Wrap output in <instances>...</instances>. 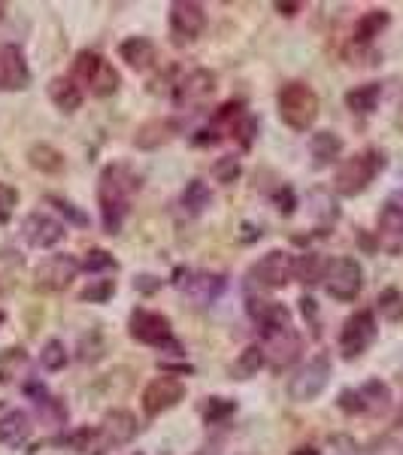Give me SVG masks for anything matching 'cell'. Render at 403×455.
Wrapping results in <instances>:
<instances>
[{
  "label": "cell",
  "instance_id": "6da1fadb",
  "mask_svg": "<svg viewBox=\"0 0 403 455\" xmlns=\"http://www.w3.org/2000/svg\"><path fill=\"white\" fill-rule=\"evenodd\" d=\"M143 180L134 167L128 164H107L98 180V201H100V219H104L107 234H119L124 212H128L130 197L140 192Z\"/></svg>",
  "mask_w": 403,
  "mask_h": 455
},
{
  "label": "cell",
  "instance_id": "7a4b0ae2",
  "mask_svg": "<svg viewBox=\"0 0 403 455\" xmlns=\"http://www.w3.org/2000/svg\"><path fill=\"white\" fill-rule=\"evenodd\" d=\"M385 167V156L379 149H364V152H355L336 167V176H334V192L343 195V197H355L361 195L364 188L383 173Z\"/></svg>",
  "mask_w": 403,
  "mask_h": 455
},
{
  "label": "cell",
  "instance_id": "3957f363",
  "mask_svg": "<svg viewBox=\"0 0 403 455\" xmlns=\"http://www.w3.org/2000/svg\"><path fill=\"white\" fill-rule=\"evenodd\" d=\"M280 116L291 131H310L319 119V94L306 83H285L280 88Z\"/></svg>",
  "mask_w": 403,
  "mask_h": 455
},
{
  "label": "cell",
  "instance_id": "277c9868",
  "mask_svg": "<svg viewBox=\"0 0 403 455\" xmlns=\"http://www.w3.org/2000/svg\"><path fill=\"white\" fill-rule=\"evenodd\" d=\"M73 83L88 85L98 98H109V94L119 92L122 79H119V70L109 61H104V55L91 52V49H83V52L76 55V61H73Z\"/></svg>",
  "mask_w": 403,
  "mask_h": 455
},
{
  "label": "cell",
  "instance_id": "5b68a950",
  "mask_svg": "<svg viewBox=\"0 0 403 455\" xmlns=\"http://www.w3.org/2000/svg\"><path fill=\"white\" fill-rule=\"evenodd\" d=\"M291 280H295V255L282 252V249L267 252L246 274L249 289H261V291H280Z\"/></svg>",
  "mask_w": 403,
  "mask_h": 455
},
{
  "label": "cell",
  "instance_id": "8992f818",
  "mask_svg": "<svg viewBox=\"0 0 403 455\" xmlns=\"http://www.w3.org/2000/svg\"><path fill=\"white\" fill-rule=\"evenodd\" d=\"M128 331L137 343H143V347H155V349L170 347L173 352H179V343L173 340L170 319L155 313V310H134L130 313Z\"/></svg>",
  "mask_w": 403,
  "mask_h": 455
},
{
  "label": "cell",
  "instance_id": "52a82bcc",
  "mask_svg": "<svg viewBox=\"0 0 403 455\" xmlns=\"http://www.w3.org/2000/svg\"><path fill=\"white\" fill-rule=\"evenodd\" d=\"M328 383H331V358L321 352V355H312V362H306L304 368H297L295 377L288 379V398L306 403L319 398Z\"/></svg>",
  "mask_w": 403,
  "mask_h": 455
},
{
  "label": "cell",
  "instance_id": "ba28073f",
  "mask_svg": "<svg viewBox=\"0 0 403 455\" xmlns=\"http://www.w3.org/2000/svg\"><path fill=\"white\" fill-rule=\"evenodd\" d=\"M373 340H376V319H373V313L370 310L352 313L343 322V331H340V355L346 362H355V358H361L373 347Z\"/></svg>",
  "mask_w": 403,
  "mask_h": 455
},
{
  "label": "cell",
  "instance_id": "9c48e42d",
  "mask_svg": "<svg viewBox=\"0 0 403 455\" xmlns=\"http://www.w3.org/2000/svg\"><path fill=\"white\" fill-rule=\"evenodd\" d=\"M321 283L334 300H355L364 289V270L355 259H334L328 261Z\"/></svg>",
  "mask_w": 403,
  "mask_h": 455
},
{
  "label": "cell",
  "instance_id": "30bf717a",
  "mask_svg": "<svg viewBox=\"0 0 403 455\" xmlns=\"http://www.w3.org/2000/svg\"><path fill=\"white\" fill-rule=\"evenodd\" d=\"M83 270L73 255H49L46 261L36 264L34 270V289L36 291H64L76 280V274Z\"/></svg>",
  "mask_w": 403,
  "mask_h": 455
},
{
  "label": "cell",
  "instance_id": "8fae6325",
  "mask_svg": "<svg viewBox=\"0 0 403 455\" xmlns=\"http://www.w3.org/2000/svg\"><path fill=\"white\" fill-rule=\"evenodd\" d=\"M264 337V362L270 364L273 371H285L291 368V364L300 358V352H304V340H300V334L295 328H280V331H267L261 334Z\"/></svg>",
  "mask_w": 403,
  "mask_h": 455
},
{
  "label": "cell",
  "instance_id": "7c38bea8",
  "mask_svg": "<svg viewBox=\"0 0 403 455\" xmlns=\"http://www.w3.org/2000/svg\"><path fill=\"white\" fill-rule=\"evenodd\" d=\"M203 28H207V12H203L201 4H192V0H176V4H170V34L179 46L197 40L203 34Z\"/></svg>",
  "mask_w": 403,
  "mask_h": 455
},
{
  "label": "cell",
  "instance_id": "4fadbf2b",
  "mask_svg": "<svg viewBox=\"0 0 403 455\" xmlns=\"http://www.w3.org/2000/svg\"><path fill=\"white\" fill-rule=\"evenodd\" d=\"M182 398H186V386H182V379H176L167 373V377L152 379V383L143 388V413L146 416H161V413H167V410H173Z\"/></svg>",
  "mask_w": 403,
  "mask_h": 455
},
{
  "label": "cell",
  "instance_id": "5bb4252c",
  "mask_svg": "<svg viewBox=\"0 0 403 455\" xmlns=\"http://www.w3.org/2000/svg\"><path fill=\"white\" fill-rule=\"evenodd\" d=\"M212 94H216V73L207 68H197L176 85L173 100H176V107L192 109V107H203Z\"/></svg>",
  "mask_w": 403,
  "mask_h": 455
},
{
  "label": "cell",
  "instance_id": "9a60e30c",
  "mask_svg": "<svg viewBox=\"0 0 403 455\" xmlns=\"http://www.w3.org/2000/svg\"><path fill=\"white\" fill-rule=\"evenodd\" d=\"M64 225L58 222L49 212H31V216L21 222V237H25L28 246L34 249H52L64 240Z\"/></svg>",
  "mask_w": 403,
  "mask_h": 455
},
{
  "label": "cell",
  "instance_id": "2e32d148",
  "mask_svg": "<svg viewBox=\"0 0 403 455\" xmlns=\"http://www.w3.org/2000/svg\"><path fill=\"white\" fill-rule=\"evenodd\" d=\"M31 83L25 52L16 43H0V92H21Z\"/></svg>",
  "mask_w": 403,
  "mask_h": 455
},
{
  "label": "cell",
  "instance_id": "e0dca14e",
  "mask_svg": "<svg viewBox=\"0 0 403 455\" xmlns=\"http://www.w3.org/2000/svg\"><path fill=\"white\" fill-rule=\"evenodd\" d=\"M173 283L197 307H209L225 291V276L207 274V270H194V274H186V280H173Z\"/></svg>",
  "mask_w": 403,
  "mask_h": 455
},
{
  "label": "cell",
  "instance_id": "ac0fdd59",
  "mask_svg": "<svg viewBox=\"0 0 403 455\" xmlns=\"http://www.w3.org/2000/svg\"><path fill=\"white\" fill-rule=\"evenodd\" d=\"M98 435H100V440H104V446H124L140 435V422H137V416L130 413V410L115 407V410H109L104 419H100Z\"/></svg>",
  "mask_w": 403,
  "mask_h": 455
},
{
  "label": "cell",
  "instance_id": "d6986e66",
  "mask_svg": "<svg viewBox=\"0 0 403 455\" xmlns=\"http://www.w3.org/2000/svg\"><path fill=\"white\" fill-rule=\"evenodd\" d=\"M246 313L252 315V322L258 325L261 334L267 331H280V328L291 325V313L288 307L280 304V300H264V298H249Z\"/></svg>",
  "mask_w": 403,
  "mask_h": 455
},
{
  "label": "cell",
  "instance_id": "ffe728a7",
  "mask_svg": "<svg viewBox=\"0 0 403 455\" xmlns=\"http://www.w3.org/2000/svg\"><path fill=\"white\" fill-rule=\"evenodd\" d=\"M119 55H122V61H128V68L149 70L152 64H155L158 52H155V43H152L149 36H128V40H122Z\"/></svg>",
  "mask_w": 403,
  "mask_h": 455
},
{
  "label": "cell",
  "instance_id": "44dd1931",
  "mask_svg": "<svg viewBox=\"0 0 403 455\" xmlns=\"http://www.w3.org/2000/svg\"><path fill=\"white\" fill-rule=\"evenodd\" d=\"M31 431H34L31 416L21 413V410H6L0 416V443L4 446H21L31 437Z\"/></svg>",
  "mask_w": 403,
  "mask_h": 455
},
{
  "label": "cell",
  "instance_id": "7402d4cb",
  "mask_svg": "<svg viewBox=\"0 0 403 455\" xmlns=\"http://www.w3.org/2000/svg\"><path fill=\"white\" fill-rule=\"evenodd\" d=\"M49 100L61 109V113H76L83 107V88L73 83V76H55L49 83Z\"/></svg>",
  "mask_w": 403,
  "mask_h": 455
},
{
  "label": "cell",
  "instance_id": "603a6c76",
  "mask_svg": "<svg viewBox=\"0 0 403 455\" xmlns=\"http://www.w3.org/2000/svg\"><path fill=\"white\" fill-rule=\"evenodd\" d=\"M176 134V122L170 119H152L137 128V137H134V146L137 149H161L170 137Z\"/></svg>",
  "mask_w": 403,
  "mask_h": 455
},
{
  "label": "cell",
  "instance_id": "cb8c5ba5",
  "mask_svg": "<svg viewBox=\"0 0 403 455\" xmlns=\"http://www.w3.org/2000/svg\"><path fill=\"white\" fill-rule=\"evenodd\" d=\"M340 152H343V140L334 134V131H319V134H312L310 156H312V164L316 167L334 164V161L340 158Z\"/></svg>",
  "mask_w": 403,
  "mask_h": 455
},
{
  "label": "cell",
  "instance_id": "d4e9b609",
  "mask_svg": "<svg viewBox=\"0 0 403 455\" xmlns=\"http://www.w3.org/2000/svg\"><path fill=\"white\" fill-rule=\"evenodd\" d=\"M28 161H31L34 171H40L46 176H55L64 171V156L49 143H34L31 149H28Z\"/></svg>",
  "mask_w": 403,
  "mask_h": 455
},
{
  "label": "cell",
  "instance_id": "484cf974",
  "mask_svg": "<svg viewBox=\"0 0 403 455\" xmlns=\"http://www.w3.org/2000/svg\"><path fill=\"white\" fill-rule=\"evenodd\" d=\"M358 395H361V403H364V413H373V416H383L388 407H391V392H388V386L383 379H370V383H364L358 388Z\"/></svg>",
  "mask_w": 403,
  "mask_h": 455
},
{
  "label": "cell",
  "instance_id": "4316f807",
  "mask_svg": "<svg viewBox=\"0 0 403 455\" xmlns=\"http://www.w3.org/2000/svg\"><path fill=\"white\" fill-rule=\"evenodd\" d=\"M379 98H383L379 83H367V85H358V88H352V92H346V107L358 116H367L379 107Z\"/></svg>",
  "mask_w": 403,
  "mask_h": 455
},
{
  "label": "cell",
  "instance_id": "83f0119b",
  "mask_svg": "<svg viewBox=\"0 0 403 455\" xmlns=\"http://www.w3.org/2000/svg\"><path fill=\"white\" fill-rule=\"evenodd\" d=\"M325 267H328V261L316 252L297 255L295 259V280L304 283V285H316V283L325 280Z\"/></svg>",
  "mask_w": 403,
  "mask_h": 455
},
{
  "label": "cell",
  "instance_id": "f1b7e54d",
  "mask_svg": "<svg viewBox=\"0 0 403 455\" xmlns=\"http://www.w3.org/2000/svg\"><path fill=\"white\" fill-rule=\"evenodd\" d=\"M388 21H391V16H388L385 10H370L367 16L358 19L355 25V43H370L373 36H379L388 28Z\"/></svg>",
  "mask_w": 403,
  "mask_h": 455
},
{
  "label": "cell",
  "instance_id": "f546056e",
  "mask_svg": "<svg viewBox=\"0 0 403 455\" xmlns=\"http://www.w3.org/2000/svg\"><path fill=\"white\" fill-rule=\"evenodd\" d=\"M264 368V352L261 347H246L240 352V358L231 364V377L233 379H249Z\"/></svg>",
  "mask_w": 403,
  "mask_h": 455
},
{
  "label": "cell",
  "instance_id": "4dcf8cb0",
  "mask_svg": "<svg viewBox=\"0 0 403 455\" xmlns=\"http://www.w3.org/2000/svg\"><path fill=\"white\" fill-rule=\"evenodd\" d=\"M182 204H186V210L192 212V216H201L203 210L212 204V192L209 186L203 180H192L186 186V195H182Z\"/></svg>",
  "mask_w": 403,
  "mask_h": 455
},
{
  "label": "cell",
  "instance_id": "1f68e13d",
  "mask_svg": "<svg viewBox=\"0 0 403 455\" xmlns=\"http://www.w3.org/2000/svg\"><path fill=\"white\" fill-rule=\"evenodd\" d=\"M25 364H28V352L21 347L4 349V352H0V383H12Z\"/></svg>",
  "mask_w": 403,
  "mask_h": 455
},
{
  "label": "cell",
  "instance_id": "d6a6232c",
  "mask_svg": "<svg viewBox=\"0 0 403 455\" xmlns=\"http://www.w3.org/2000/svg\"><path fill=\"white\" fill-rule=\"evenodd\" d=\"M240 173H243V167H240V158L237 156H222L212 164V176H216L218 182H225V186H231V182L240 180Z\"/></svg>",
  "mask_w": 403,
  "mask_h": 455
},
{
  "label": "cell",
  "instance_id": "836d02e7",
  "mask_svg": "<svg viewBox=\"0 0 403 455\" xmlns=\"http://www.w3.org/2000/svg\"><path fill=\"white\" fill-rule=\"evenodd\" d=\"M67 347H64L61 340H49L46 347H43V355H40V362H43V368L46 371H61L64 364H67Z\"/></svg>",
  "mask_w": 403,
  "mask_h": 455
},
{
  "label": "cell",
  "instance_id": "e575fe53",
  "mask_svg": "<svg viewBox=\"0 0 403 455\" xmlns=\"http://www.w3.org/2000/svg\"><path fill=\"white\" fill-rule=\"evenodd\" d=\"M379 228H383L385 234L403 237V207H398V204L388 201V204H385V210L379 212Z\"/></svg>",
  "mask_w": 403,
  "mask_h": 455
},
{
  "label": "cell",
  "instance_id": "d590c367",
  "mask_svg": "<svg viewBox=\"0 0 403 455\" xmlns=\"http://www.w3.org/2000/svg\"><path fill=\"white\" fill-rule=\"evenodd\" d=\"M379 310H383L385 319H391V322L403 319V291L385 289L383 295H379Z\"/></svg>",
  "mask_w": 403,
  "mask_h": 455
},
{
  "label": "cell",
  "instance_id": "8d00e7d4",
  "mask_svg": "<svg viewBox=\"0 0 403 455\" xmlns=\"http://www.w3.org/2000/svg\"><path fill=\"white\" fill-rule=\"evenodd\" d=\"M233 410H237V407H233V401L209 398V401H207V407H203V419H207L209 425H212V422H222V419H228Z\"/></svg>",
  "mask_w": 403,
  "mask_h": 455
},
{
  "label": "cell",
  "instance_id": "74e56055",
  "mask_svg": "<svg viewBox=\"0 0 403 455\" xmlns=\"http://www.w3.org/2000/svg\"><path fill=\"white\" fill-rule=\"evenodd\" d=\"M113 291H115V285L113 280H94L88 289H83V300H94V304H107L109 298H113Z\"/></svg>",
  "mask_w": 403,
  "mask_h": 455
},
{
  "label": "cell",
  "instance_id": "f35d334b",
  "mask_svg": "<svg viewBox=\"0 0 403 455\" xmlns=\"http://www.w3.org/2000/svg\"><path fill=\"white\" fill-rule=\"evenodd\" d=\"M79 264H83V270H91V274H98V270H113L115 259L109 252H104V249H91V252L85 255V261H79Z\"/></svg>",
  "mask_w": 403,
  "mask_h": 455
},
{
  "label": "cell",
  "instance_id": "ab89813d",
  "mask_svg": "<svg viewBox=\"0 0 403 455\" xmlns=\"http://www.w3.org/2000/svg\"><path fill=\"white\" fill-rule=\"evenodd\" d=\"M16 204H19V192L12 186H6V182H0V225H4L6 219L12 216Z\"/></svg>",
  "mask_w": 403,
  "mask_h": 455
},
{
  "label": "cell",
  "instance_id": "60d3db41",
  "mask_svg": "<svg viewBox=\"0 0 403 455\" xmlns=\"http://www.w3.org/2000/svg\"><path fill=\"white\" fill-rule=\"evenodd\" d=\"M336 403H340V410H346V413H364V403H361V395H358V388H346Z\"/></svg>",
  "mask_w": 403,
  "mask_h": 455
},
{
  "label": "cell",
  "instance_id": "b9f144b4",
  "mask_svg": "<svg viewBox=\"0 0 403 455\" xmlns=\"http://www.w3.org/2000/svg\"><path fill=\"white\" fill-rule=\"evenodd\" d=\"M49 201H52V204H58V210H61L64 216H70V219H73V222H76V225H85V216H83V212H79V210H73V204L61 201V197H49Z\"/></svg>",
  "mask_w": 403,
  "mask_h": 455
},
{
  "label": "cell",
  "instance_id": "7bdbcfd3",
  "mask_svg": "<svg viewBox=\"0 0 403 455\" xmlns=\"http://www.w3.org/2000/svg\"><path fill=\"white\" fill-rule=\"evenodd\" d=\"M373 455H403V443H398V440H385V443H379L376 450H373Z\"/></svg>",
  "mask_w": 403,
  "mask_h": 455
},
{
  "label": "cell",
  "instance_id": "ee69618b",
  "mask_svg": "<svg viewBox=\"0 0 403 455\" xmlns=\"http://www.w3.org/2000/svg\"><path fill=\"white\" fill-rule=\"evenodd\" d=\"M276 204H280L282 212H295V195H291V188H282V195L276 197Z\"/></svg>",
  "mask_w": 403,
  "mask_h": 455
},
{
  "label": "cell",
  "instance_id": "f6af8a7d",
  "mask_svg": "<svg viewBox=\"0 0 403 455\" xmlns=\"http://www.w3.org/2000/svg\"><path fill=\"white\" fill-rule=\"evenodd\" d=\"M137 289H140V291H155L158 289L155 276H137Z\"/></svg>",
  "mask_w": 403,
  "mask_h": 455
},
{
  "label": "cell",
  "instance_id": "bcb514c9",
  "mask_svg": "<svg viewBox=\"0 0 403 455\" xmlns=\"http://www.w3.org/2000/svg\"><path fill=\"white\" fill-rule=\"evenodd\" d=\"M276 6H280L285 16H295V10H297V4H276Z\"/></svg>",
  "mask_w": 403,
  "mask_h": 455
},
{
  "label": "cell",
  "instance_id": "7dc6e473",
  "mask_svg": "<svg viewBox=\"0 0 403 455\" xmlns=\"http://www.w3.org/2000/svg\"><path fill=\"white\" fill-rule=\"evenodd\" d=\"M295 455H319V450H312V446H300Z\"/></svg>",
  "mask_w": 403,
  "mask_h": 455
},
{
  "label": "cell",
  "instance_id": "c3c4849f",
  "mask_svg": "<svg viewBox=\"0 0 403 455\" xmlns=\"http://www.w3.org/2000/svg\"><path fill=\"white\" fill-rule=\"evenodd\" d=\"M391 204H398V207H403V192L394 195V197H391Z\"/></svg>",
  "mask_w": 403,
  "mask_h": 455
},
{
  "label": "cell",
  "instance_id": "681fc988",
  "mask_svg": "<svg viewBox=\"0 0 403 455\" xmlns=\"http://www.w3.org/2000/svg\"><path fill=\"white\" fill-rule=\"evenodd\" d=\"M0 19H4V4H0Z\"/></svg>",
  "mask_w": 403,
  "mask_h": 455
},
{
  "label": "cell",
  "instance_id": "f907efd6",
  "mask_svg": "<svg viewBox=\"0 0 403 455\" xmlns=\"http://www.w3.org/2000/svg\"><path fill=\"white\" fill-rule=\"evenodd\" d=\"M0 322H4V313H0Z\"/></svg>",
  "mask_w": 403,
  "mask_h": 455
},
{
  "label": "cell",
  "instance_id": "816d5d0a",
  "mask_svg": "<svg viewBox=\"0 0 403 455\" xmlns=\"http://www.w3.org/2000/svg\"><path fill=\"white\" fill-rule=\"evenodd\" d=\"M134 455H143V452H134Z\"/></svg>",
  "mask_w": 403,
  "mask_h": 455
}]
</instances>
